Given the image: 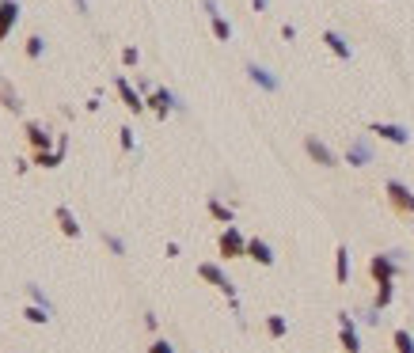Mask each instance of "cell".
Listing matches in <instances>:
<instances>
[{"instance_id": "1", "label": "cell", "mask_w": 414, "mask_h": 353, "mask_svg": "<svg viewBox=\"0 0 414 353\" xmlns=\"http://www.w3.org/2000/svg\"><path fill=\"white\" fill-rule=\"evenodd\" d=\"M244 247H247V239L239 236L236 224H228L221 232V239H217V255H221V259H244Z\"/></svg>"}, {"instance_id": "2", "label": "cell", "mask_w": 414, "mask_h": 353, "mask_svg": "<svg viewBox=\"0 0 414 353\" xmlns=\"http://www.w3.org/2000/svg\"><path fill=\"white\" fill-rule=\"evenodd\" d=\"M384 194H388V202H391V209H396L399 217H410V213H414V194H410L399 179H388Z\"/></svg>"}, {"instance_id": "3", "label": "cell", "mask_w": 414, "mask_h": 353, "mask_svg": "<svg viewBox=\"0 0 414 353\" xmlns=\"http://www.w3.org/2000/svg\"><path fill=\"white\" fill-rule=\"evenodd\" d=\"M198 278H202V281H209V285H217V289H221L228 300L236 304V285L228 281V273L217 266V262H202V266H198Z\"/></svg>"}, {"instance_id": "4", "label": "cell", "mask_w": 414, "mask_h": 353, "mask_svg": "<svg viewBox=\"0 0 414 353\" xmlns=\"http://www.w3.org/2000/svg\"><path fill=\"white\" fill-rule=\"evenodd\" d=\"M145 107H152V110H156V118H168L171 110H175V107H183V103H179V99L168 92V87H152V92H148V99H145Z\"/></svg>"}, {"instance_id": "5", "label": "cell", "mask_w": 414, "mask_h": 353, "mask_svg": "<svg viewBox=\"0 0 414 353\" xmlns=\"http://www.w3.org/2000/svg\"><path fill=\"white\" fill-rule=\"evenodd\" d=\"M369 273H373L376 289H384V285L396 281V259H391V255H376L373 262H369Z\"/></svg>"}, {"instance_id": "6", "label": "cell", "mask_w": 414, "mask_h": 353, "mask_svg": "<svg viewBox=\"0 0 414 353\" xmlns=\"http://www.w3.org/2000/svg\"><path fill=\"white\" fill-rule=\"evenodd\" d=\"M369 134H376L380 141H388V145H407L410 141V134L403 126H396V122H373L369 126Z\"/></svg>"}, {"instance_id": "7", "label": "cell", "mask_w": 414, "mask_h": 353, "mask_svg": "<svg viewBox=\"0 0 414 353\" xmlns=\"http://www.w3.org/2000/svg\"><path fill=\"white\" fill-rule=\"evenodd\" d=\"M114 92L122 95L126 110H134V114H141V110H145V95H141L137 87H134V84L126 80V76H118V80H114Z\"/></svg>"}, {"instance_id": "8", "label": "cell", "mask_w": 414, "mask_h": 353, "mask_svg": "<svg viewBox=\"0 0 414 353\" xmlns=\"http://www.w3.org/2000/svg\"><path fill=\"white\" fill-rule=\"evenodd\" d=\"M16 23H19V0H0V42L12 35Z\"/></svg>"}, {"instance_id": "9", "label": "cell", "mask_w": 414, "mask_h": 353, "mask_svg": "<svg viewBox=\"0 0 414 353\" xmlns=\"http://www.w3.org/2000/svg\"><path fill=\"white\" fill-rule=\"evenodd\" d=\"M244 259L258 262V266H274V251H270V244H266V239H247V247H244Z\"/></svg>"}, {"instance_id": "10", "label": "cell", "mask_w": 414, "mask_h": 353, "mask_svg": "<svg viewBox=\"0 0 414 353\" xmlns=\"http://www.w3.org/2000/svg\"><path fill=\"white\" fill-rule=\"evenodd\" d=\"M304 152H308V156L320 163V168H334V152L327 148L320 137H304Z\"/></svg>"}, {"instance_id": "11", "label": "cell", "mask_w": 414, "mask_h": 353, "mask_svg": "<svg viewBox=\"0 0 414 353\" xmlns=\"http://www.w3.org/2000/svg\"><path fill=\"white\" fill-rule=\"evenodd\" d=\"M339 338H342V349L346 353H361V338H357V330H354V323H350V315H339Z\"/></svg>"}, {"instance_id": "12", "label": "cell", "mask_w": 414, "mask_h": 353, "mask_svg": "<svg viewBox=\"0 0 414 353\" xmlns=\"http://www.w3.org/2000/svg\"><path fill=\"white\" fill-rule=\"evenodd\" d=\"M50 129L46 126H38V122H27V145L35 148V152H50Z\"/></svg>"}, {"instance_id": "13", "label": "cell", "mask_w": 414, "mask_h": 353, "mask_svg": "<svg viewBox=\"0 0 414 353\" xmlns=\"http://www.w3.org/2000/svg\"><path fill=\"white\" fill-rule=\"evenodd\" d=\"M53 220H58V228H61L69 239L80 236V224H76V217H72V209H69V205H58V209H53Z\"/></svg>"}, {"instance_id": "14", "label": "cell", "mask_w": 414, "mask_h": 353, "mask_svg": "<svg viewBox=\"0 0 414 353\" xmlns=\"http://www.w3.org/2000/svg\"><path fill=\"white\" fill-rule=\"evenodd\" d=\"M323 42H327V50L334 53V58H342V61H350V42H346L339 31H323Z\"/></svg>"}, {"instance_id": "15", "label": "cell", "mask_w": 414, "mask_h": 353, "mask_svg": "<svg viewBox=\"0 0 414 353\" xmlns=\"http://www.w3.org/2000/svg\"><path fill=\"white\" fill-rule=\"evenodd\" d=\"M247 76H251L258 87H266V92H278V76H270L263 65H247Z\"/></svg>"}, {"instance_id": "16", "label": "cell", "mask_w": 414, "mask_h": 353, "mask_svg": "<svg viewBox=\"0 0 414 353\" xmlns=\"http://www.w3.org/2000/svg\"><path fill=\"white\" fill-rule=\"evenodd\" d=\"M334 278H339V285H346V278H350V251L346 247L334 251Z\"/></svg>"}, {"instance_id": "17", "label": "cell", "mask_w": 414, "mask_h": 353, "mask_svg": "<svg viewBox=\"0 0 414 353\" xmlns=\"http://www.w3.org/2000/svg\"><path fill=\"white\" fill-rule=\"evenodd\" d=\"M346 160H350L354 168H365V163H369V145H365V141H354V145L346 148Z\"/></svg>"}, {"instance_id": "18", "label": "cell", "mask_w": 414, "mask_h": 353, "mask_svg": "<svg viewBox=\"0 0 414 353\" xmlns=\"http://www.w3.org/2000/svg\"><path fill=\"white\" fill-rule=\"evenodd\" d=\"M0 103H4L8 110H16V114L23 110V103H19V95H16V87L8 84V80H0Z\"/></svg>"}, {"instance_id": "19", "label": "cell", "mask_w": 414, "mask_h": 353, "mask_svg": "<svg viewBox=\"0 0 414 353\" xmlns=\"http://www.w3.org/2000/svg\"><path fill=\"white\" fill-rule=\"evenodd\" d=\"M209 217L221 220V224H232V209H228L224 202H217V197H209Z\"/></svg>"}, {"instance_id": "20", "label": "cell", "mask_w": 414, "mask_h": 353, "mask_svg": "<svg viewBox=\"0 0 414 353\" xmlns=\"http://www.w3.org/2000/svg\"><path fill=\"white\" fill-rule=\"evenodd\" d=\"M209 23H213V35H217V42H228V38H232V23H228L224 16H213Z\"/></svg>"}, {"instance_id": "21", "label": "cell", "mask_w": 414, "mask_h": 353, "mask_svg": "<svg viewBox=\"0 0 414 353\" xmlns=\"http://www.w3.org/2000/svg\"><path fill=\"white\" fill-rule=\"evenodd\" d=\"M391 342H396V353H414V338L407 335V330H396Z\"/></svg>"}, {"instance_id": "22", "label": "cell", "mask_w": 414, "mask_h": 353, "mask_svg": "<svg viewBox=\"0 0 414 353\" xmlns=\"http://www.w3.org/2000/svg\"><path fill=\"white\" fill-rule=\"evenodd\" d=\"M266 330H270V338H285L289 327H285V319H281V315H270L266 319Z\"/></svg>"}, {"instance_id": "23", "label": "cell", "mask_w": 414, "mask_h": 353, "mask_svg": "<svg viewBox=\"0 0 414 353\" xmlns=\"http://www.w3.org/2000/svg\"><path fill=\"white\" fill-rule=\"evenodd\" d=\"M31 323H50V312L46 308H38V304H27V312H23Z\"/></svg>"}, {"instance_id": "24", "label": "cell", "mask_w": 414, "mask_h": 353, "mask_svg": "<svg viewBox=\"0 0 414 353\" xmlns=\"http://www.w3.org/2000/svg\"><path fill=\"white\" fill-rule=\"evenodd\" d=\"M42 50H46V42H42L38 35H31V38H27V58H31V61H38V58H42Z\"/></svg>"}, {"instance_id": "25", "label": "cell", "mask_w": 414, "mask_h": 353, "mask_svg": "<svg viewBox=\"0 0 414 353\" xmlns=\"http://www.w3.org/2000/svg\"><path fill=\"white\" fill-rule=\"evenodd\" d=\"M27 296H31V304H38V308H46L50 312V300H46V293H42L38 285H27Z\"/></svg>"}, {"instance_id": "26", "label": "cell", "mask_w": 414, "mask_h": 353, "mask_svg": "<svg viewBox=\"0 0 414 353\" xmlns=\"http://www.w3.org/2000/svg\"><path fill=\"white\" fill-rule=\"evenodd\" d=\"M148 353H175V346H171L168 338H156V342L148 346Z\"/></svg>"}, {"instance_id": "27", "label": "cell", "mask_w": 414, "mask_h": 353, "mask_svg": "<svg viewBox=\"0 0 414 353\" xmlns=\"http://www.w3.org/2000/svg\"><path fill=\"white\" fill-rule=\"evenodd\" d=\"M141 61V53H137V46H126L122 50V65H129V69H134V65Z\"/></svg>"}, {"instance_id": "28", "label": "cell", "mask_w": 414, "mask_h": 353, "mask_svg": "<svg viewBox=\"0 0 414 353\" xmlns=\"http://www.w3.org/2000/svg\"><path fill=\"white\" fill-rule=\"evenodd\" d=\"M118 134H122V137H118V141H122V148H126V152H134V129H129V126H122V129H118Z\"/></svg>"}, {"instance_id": "29", "label": "cell", "mask_w": 414, "mask_h": 353, "mask_svg": "<svg viewBox=\"0 0 414 353\" xmlns=\"http://www.w3.org/2000/svg\"><path fill=\"white\" fill-rule=\"evenodd\" d=\"M103 239H107V247H111L114 255H126V244H122V239H118V236H103Z\"/></svg>"}, {"instance_id": "30", "label": "cell", "mask_w": 414, "mask_h": 353, "mask_svg": "<svg viewBox=\"0 0 414 353\" xmlns=\"http://www.w3.org/2000/svg\"><path fill=\"white\" fill-rule=\"evenodd\" d=\"M202 8L209 12V19H213V16H221V12H217V0H202Z\"/></svg>"}, {"instance_id": "31", "label": "cell", "mask_w": 414, "mask_h": 353, "mask_svg": "<svg viewBox=\"0 0 414 353\" xmlns=\"http://www.w3.org/2000/svg\"><path fill=\"white\" fill-rule=\"evenodd\" d=\"M255 4V12H266V0H251Z\"/></svg>"}, {"instance_id": "32", "label": "cell", "mask_w": 414, "mask_h": 353, "mask_svg": "<svg viewBox=\"0 0 414 353\" xmlns=\"http://www.w3.org/2000/svg\"><path fill=\"white\" fill-rule=\"evenodd\" d=\"M76 8H80V12H88V0H76Z\"/></svg>"}]
</instances>
